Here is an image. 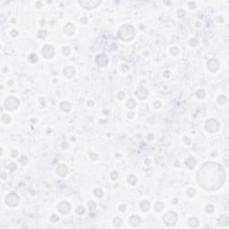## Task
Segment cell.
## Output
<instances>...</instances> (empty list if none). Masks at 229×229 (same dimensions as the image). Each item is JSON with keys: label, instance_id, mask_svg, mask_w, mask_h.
Masks as SVG:
<instances>
[{"label": "cell", "instance_id": "1", "mask_svg": "<svg viewBox=\"0 0 229 229\" xmlns=\"http://www.w3.org/2000/svg\"><path fill=\"white\" fill-rule=\"evenodd\" d=\"M198 184L206 191H216L221 188L226 181V173L221 165L216 162H207L197 173Z\"/></svg>", "mask_w": 229, "mask_h": 229}, {"label": "cell", "instance_id": "2", "mask_svg": "<svg viewBox=\"0 0 229 229\" xmlns=\"http://www.w3.org/2000/svg\"><path fill=\"white\" fill-rule=\"evenodd\" d=\"M118 38L123 41H131L135 38V29L131 24H123L118 31Z\"/></svg>", "mask_w": 229, "mask_h": 229}, {"label": "cell", "instance_id": "3", "mask_svg": "<svg viewBox=\"0 0 229 229\" xmlns=\"http://www.w3.org/2000/svg\"><path fill=\"white\" fill-rule=\"evenodd\" d=\"M219 127H220V123L215 118H209L207 120L205 123V129L209 134L217 133L219 130Z\"/></svg>", "mask_w": 229, "mask_h": 229}, {"label": "cell", "instance_id": "4", "mask_svg": "<svg viewBox=\"0 0 229 229\" xmlns=\"http://www.w3.org/2000/svg\"><path fill=\"white\" fill-rule=\"evenodd\" d=\"M178 220L177 214L174 211H168L164 216H163V221L168 226H174Z\"/></svg>", "mask_w": 229, "mask_h": 229}, {"label": "cell", "instance_id": "5", "mask_svg": "<svg viewBox=\"0 0 229 229\" xmlns=\"http://www.w3.org/2000/svg\"><path fill=\"white\" fill-rule=\"evenodd\" d=\"M20 105V101L17 98L15 97H8L6 99L5 103H4V106L9 111H14Z\"/></svg>", "mask_w": 229, "mask_h": 229}, {"label": "cell", "instance_id": "6", "mask_svg": "<svg viewBox=\"0 0 229 229\" xmlns=\"http://www.w3.org/2000/svg\"><path fill=\"white\" fill-rule=\"evenodd\" d=\"M79 4L87 10H92L101 4L100 0H80Z\"/></svg>", "mask_w": 229, "mask_h": 229}, {"label": "cell", "instance_id": "7", "mask_svg": "<svg viewBox=\"0 0 229 229\" xmlns=\"http://www.w3.org/2000/svg\"><path fill=\"white\" fill-rule=\"evenodd\" d=\"M19 196L16 192L12 191L6 197V204L9 207H16L19 203Z\"/></svg>", "mask_w": 229, "mask_h": 229}, {"label": "cell", "instance_id": "8", "mask_svg": "<svg viewBox=\"0 0 229 229\" xmlns=\"http://www.w3.org/2000/svg\"><path fill=\"white\" fill-rule=\"evenodd\" d=\"M41 54L43 56V57L47 58V59H50L55 56V49L51 45H45L42 48Z\"/></svg>", "mask_w": 229, "mask_h": 229}, {"label": "cell", "instance_id": "9", "mask_svg": "<svg viewBox=\"0 0 229 229\" xmlns=\"http://www.w3.org/2000/svg\"><path fill=\"white\" fill-rule=\"evenodd\" d=\"M135 96L140 100H143V99H147V97L149 96V89L144 87V86H140L138 89L135 90Z\"/></svg>", "mask_w": 229, "mask_h": 229}, {"label": "cell", "instance_id": "10", "mask_svg": "<svg viewBox=\"0 0 229 229\" xmlns=\"http://www.w3.org/2000/svg\"><path fill=\"white\" fill-rule=\"evenodd\" d=\"M57 209L61 214L66 215V214H68L69 212H70V210H71V205H70V203H69L68 201H61L57 205Z\"/></svg>", "mask_w": 229, "mask_h": 229}, {"label": "cell", "instance_id": "11", "mask_svg": "<svg viewBox=\"0 0 229 229\" xmlns=\"http://www.w3.org/2000/svg\"><path fill=\"white\" fill-rule=\"evenodd\" d=\"M207 67L209 69V72L211 73H216L218 71L219 69V62L215 59V58H211L209 59L208 63H207Z\"/></svg>", "mask_w": 229, "mask_h": 229}, {"label": "cell", "instance_id": "12", "mask_svg": "<svg viewBox=\"0 0 229 229\" xmlns=\"http://www.w3.org/2000/svg\"><path fill=\"white\" fill-rule=\"evenodd\" d=\"M96 64L99 65V67H105L108 64V58L104 54H99L96 56L95 58Z\"/></svg>", "mask_w": 229, "mask_h": 229}, {"label": "cell", "instance_id": "13", "mask_svg": "<svg viewBox=\"0 0 229 229\" xmlns=\"http://www.w3.org/2000/svg\"><path fill=\"white\" fill-rule=\"evenodd\" d=\"M56 172L60 176L65 177L68 174V168L65 164H59L56 168Z\"/></svg>", "mask_w": 229, "mask_h": 229}, {"label": "cell", "instance_id": "14", "mask_svg": "<svg viewBox=\"0 0 229 229\" xmlns=\"http://www.w3.org/2000/svg\"><path fill=\"white\" fill-rule=\"evenodd\" d=\"M64 32L66 36H72L75 32V26L73 23H67L64 27Z\"/></svg>", "mask_w": 229, "mask_h": 229}, {"label": "cell", "instance_id": "15", "mask_svg": "<svg viewBox=\"0 0 229 229\" xmlns=\"http://www.w3.org/2000/svg\"><path fill=\"white\" fill-rule=\"evenodd\" d=\"M74 73H75V70L73 66H66L64 69V75L65 78L72 79L74 76Z\"/></svg>", "mask_w": 229, "mask_h": 229}, {"label": "cell", "instance_id": "16", "mask_svg": "<svg viewBox=\"0 0 229 229\" xmlns=\"http://www.w3.org/2000/svg\"><path fill=\"white\" fill-rule=\"evenodd\" d=\"M229 223V218L227 215L220 216L218 219V224L219 226H227Z\"/></svg>", "mask_w": 229, "mask_h": 229}, {"label": "cell", "instance_id": "17", "mask_svg": "<svg viewBox=\"0 0 229 229\" xmlns=\"http://www.w3.org/2000/svg\"><path fill=\"white\" fill-rule=\"evenodd\" d=\"M129 222H130L131 226H132L136 227V226H138L140 224V222H141V219H140V218L139 217V216L134 215V216H132V217L130 218Z\"/></svg>", "mask_w": 229, "mask_h": 229}, {"label": "cell", "instance_id": "18", "mask_svg": "<svg viewBox=\"0 0 229 229\" xmlns=\"http://www.w3.org/2000/svg\"><path fill=\"white\" fill-rule=\"evenodd\" d=\"M197 164V159L195 157H189L185 160V166L189 168V169H193L195 168V166Z\"/></svg>", "mask_w": 229, "mask_h": 229}, {"label": "cell", "instance_id": "19", "mask_svg": "<svg viewBox=\"0 0 229 229\" xmlns=\"http://www.w3.org/2000/svg\"><path fill=\"white\" fill-rule=\"evenodd\" d=\"M71 108H72V104L68 101H63V102L60 103V109L63 112L67 113L71 110Z\"/></svg>", "mask_w": 229, "mask_h": 229}, {"label": "cell", "instance_id": "20", "mask_svg": "<svg viewBox=\"0 0 229 229\" xmlns=\"http://www.w3.org/2000/svg\"><path fill=\"white\" fill-rule=\"evenodd\" d=\"M188 225L191 228H196L200 225V221L196 217H191L188 219Z\"/></svg>", "mask_w": 229, "mask_h": 229}, {"label": "cell", "instance_id": "21", "mask_svg": "<svg viewBox=\"0 0 229 229\" xmlns=\"http://www.w3.org/2000/svg\"><path fill=\"white\" fill-rule=\"evenodd\" d=\"M140 208L141 209V211L143 212H147L150 210V208H151V203L149 201H146V200H143L140 202Z\"/></svg>", "mask_w": 229, "mask_h": 229}, {"label": "cell", "instance_id": "22", "mask_svg": "<svg viewBox=\"0 0 229 229\" xmlns=\"http://www.w3.org/2000/svg\"><path fill=\"white\" fill-rule=\"evenodd\" d=\"M136 101L134 99H129L126 101V106L128 108H130V109H133L134 107H136Z\"/></svg>", "mask_w": 229, "mask_h": 229}, {"label": "cell", "instance_id": "23", "mask_svg": "<svg viewBox=\"0 0 229 229\" xmlns=\"http://www.w3.org/2000/svg\"><path fill=\"white\" fill-rule=\"evenodd\" d=\"M165 208V205L161 201H157L155 204V211L156 212H161Z\"/></svg>", "mask_w": 229, "mask_h": 229}, {"label": "cell", "instance_id": "24", "mask_svg": "<svg viewBox=\"0 0 229 229\" xmlns=\"http://www.w3.org/2000/svg\"><path fill=\"white\" fill-rule=\"evenodd\" d=\"M37 36H38V38L39 39H45L47 38V36H48V31L46 30H40V31H39Z\"/></svg>", "mask_w": 229, "mask_h": 229}, {"label": "cell", "instance_id": "25", "mask_svg": "<svg viewBox=\"0 0 229 229\" xmlns=\"http://www.w3.org/2000/svg\"><path fill=\"white\" fill-rule=\"evenodd\" d=\"M196 97L198 98L199 99H203L204 98H205V96H206V93H205V90L204 89H198L197 91H196Z\"/></svg>", "mask_w": 229, "mask_h": 229}, {"label": "cell", "instance_id": "26", "mask_svg": "<svg viewBox=\"0 0 229 229\" xmlns=\"http://www.w3.org/2000/svg\"><path fill=\"white\" fill-rule=\"evenodd\" d=\"M113 225L116 226V227H119V226H121L123 225V219L121 218L116 217V218H115L113 219Z\"/></svg>", "mask_w": 229, "mask_h": 229}, {"label": "cell", "instance_id": "27", "mask_svg": "<svg viewBox=\"0 0 229 229\" xmlns=\"http://www.w3.org/2000/svg\"><path fill=\"white\" fill-rule=\"evenodd\" d=\"M127 181H128V183H129L131 185H135L137 184V177L135 175H134V174H131V175H129L128 178H127Z\"/></svg>", "mask_w": 229, "mask_h": 229}, {"label": "cell", "instance_id": "28", "mask_svg": "<svg viewBox=\"0 0 229 229\" xmlns=\"http://www.w3.org/2000/svg\"><path fill=\"white\" fill-rule=\"evenodd\" d=\"M218 104H220V105H224V104H226V101H227V98H226L225 95H219L218 97Z\"/></svg>", "mask_w": 229, "mask_h": 229}, {"label": "cell", "instance_id": "29", "mask_svg": "<svg viewBox=\"0 0 229 229\" xmlns=\"http://www.w3.org/2000/svg\"><path fill=\"white\" fill-rule=\"evenodd\" d=\"M195 193H196V191H195V189L192 188V187H190V188H188L186 190V195H187L188 197H190V198L193 197L195 195Z\"/></svg>", "mask_w": 229, "mask_h": 229}, {"label": "cell", "instance_id": "30", "mask_svg": "<svg viewBox=\"0 0 229 229\" xmlns=\"http://www.w3.org/2000/svg\"><path fill=\"white\" fill-rule=\"evenodd\" d=\"M93 193L95 195L97 198H101L103 196V191L102 189L100 188H96L94 191H93Z\"/></svg>", "mask_w": 229, "mask_h": 229}, {"label": "cell", "instance_id": "31", "mask_svg": "<svg viewBox=\"0 0 229 229\" xmlns=\"http://www.w3.org/2000/svg\"><path fill=\"white\" fill-rule=\"evenodd\" d=\"M1 120L4 123H9L11 122V116L9 115H6V114H3Z\"/></svg>", "mask_w": 229, "mask_h": 229}, {"label": "cell", "instance_id": "32", "mask_svg": "<svg viewBox=\"0 0 229 229\" xmlns=\"http://www.w3.org/2000/svg\"><path fill=\"white\" fill-rule=\"evenodd\" d=\"M29 61L31 62V63H36V62L38 61V56H37V55L36 54H34V53H32V54H31V55L29 56Z\"/></svg>", "mask_w": 229, "mask_h": 229}, {"label": "cell", "instance_id": "33", "mask_svg": "<svg viewBox=\"0 0 229 229\" xmlns=\"http://www.w3.org/2000/svg\"><path fill=\"white\" fill-rule=\"evenodd\" d=\"M19 161H20V163L22 165V166H26V165L28 164V162H29V159H28V157H26V156H22V157H20Z\"/></svg>", "mask_w": 229, "mask_h": 229}, {"label": "cell", "instance_id": "34", "mask_svg": "<svg viewBox=\"0 0 229 229\" xmlns=\"http://www.w3.org/2000/svg\"><path fill=\"white\" fill-rule=\"evenodd\" d=\"M88 208H89V210H93V209H95L96 208H97V204H96V202L93 201H89L88 202Z\"/></svg>", "mask_w": 229, "mask_h": 229}, {"label": "cell", "instance_id": "35", "mask_svg": "<svg viewBox=\"0 0 229 229\" xmlns=\"http://www.w3.org/2000/svg\"><path fill=\"white\" fill-rule=\"evenodd\" d=\"M84 212H85V209L83 208V206H79L78 208L76 209V213L78 214V215L82 216L84 214Z\"/></svg>", "mask_w": 229, "mask_h": 229}, {"label": "cell", "instance_id": "36", "mask_svg": "<svg viewBox=\"0 0 229 229\" xmlns=\"http://www.w3.org/2000/svg\"><path fill=\"white\" fill-rule=\"evenodd\" d=\"M62 53H63V55L65 56H69L70 53H71V48H68V47H64L62 48Z\"/></svg>", "mask_w": 229, "mask_h": 229}, {"label": "cell", "instance_id": "37", "mask_svg": "<svg viewBox=\"0 0 229 229\" xmlns=\"http://www.w3.org/2000/svg\"><path fill=\"white\" fill-rule=\"evenodd\" d=\"M215 210V207L212 205V204H208L206 206V211L208 213H212V212Z\"/></svg>", "mask_w": 229, "mask_h": 229}, {"label": "cell", "instance_id": "38", "mask_svg": "<svg viewBox=\"0 0 229 229\" xmlns=\"http://www.w3.org/2000/svg\"><path fill=\"white\" fill-rule=\"evenodd\" d=\"M170 53H171L172 56H177L179 54V48H176V47H173L170 49Z\"/></svg>", "mask_w": 229, "mask_h": 229}, {"label": "cell", "instance_id": "39", "mask_svg": "<svg viewBox=\"0 0 229 229\" xmlns=\"http://www.w3.org/2000/svg\"><path fill=\"white\" fill-rule=\"evenodd\" d=\"M118 175H119V174H118V172L114 171L110 174V178H111L113 181H116V180L118 179Z\"/></svg>", "mask_w": 229, "mask_h": 229}, {"label": "cell", "instance_id": "40", "mask_svg": "<svg viewBox=\"0 0 229 229\" xmlns=\"http://www.w3.org/2000/svg\"><path fill=\"white\" fill-rule=\"evenodd\" d=\"M177 16L179 18H184L185 16V11L184 9H178L177 10Z\"/></svg>", "mask_w": 229, "mask_h": 229}, {"label": "cell", "instance_id": "41", "mask_svg": "<svg viewBox=\"0 0 229 229\" xmlns=\"http://www.w3.org/2000/svg\"><path fill=\"white\" fill-rule=\"evenodd\" d=\"M8 169L10 170V172H14L15 170H16V164L15 163H10V164L8 165Z\"/></svg>", "mask_w": 229, "mask_h": 229}, {"label": "cell", "instance_id": "42", "mask_svg": "<svg viewBox=\"0 0 229 229\" xmlns=\"http://www.w3.org/2000/svg\"><path fill=\"white\" fill-rule=\"evenodd\" d=\"M58 220H59L58 216L56 215V214H52L51 217H50V221H51L52 223H56L58 222Z\"/></svg>", "mask_w": 229, "mask_h": 229}, {"label": "cell", "instance_id": "43", "mask_svg": "<svg viewBox=\"0 0 229 229\" xmlns=\"http://www.w3.org/2000/svg\"><path fill=\"white\" fill-rule=\"evenodd\" d=\"M89 157L91 158V160H97L99 158V155L96 153V152H90L89 153Z\"/></svg>", "mask_w": 229, "mask_h": 229}, {"label": "cell", "instance_id": "44", "mask_svg": "<svg viewBox=\"0 0 229 229\" xmlns=\"http://www.w3.org/2000/svg\"><path fill=\"white\" fill-rule=\"evenodd\" d=\"M129 69H130V67H129V65H122V66H121V70L123 71V73H126V72H128L129 71Z\"/></svg>", "mask_w": 229, "mask_h": 229}, {"label": "cell", "instance_id": "45", "mask_svg": "<svg viewBox=\"0 0 229 229\" xmlns=\"http://www.w3.org/2000/svg\"><path fill=\"white\" fill-rule=\"evenodd\" d=\"M124 97H125V93L123 92V91H120V92H118V94H117V98H118V99H120V100H123V99H124Z\"/></svg>", "mask_w": 229, "mask_h": 229}, {"label": "cell", "instance_id": "46", "mask_svg": "<svg viewBox=\"0 0 229 229\" xmlns=\"http://www.w3.org/2000/svg\"><path fill=\"white\" fill-rule=\"evenodd\" d=\"M18 154H19V152H18V151H16V150H13V151H11V157H18Z\"/></svg>", "mask_w": 229, "mask_h": 229}, {"label": "cell", "instance_id": "47", "mask_svg": "<svg viewBox=\"0 0 229 229\" xmlns=\"http://www.w3.org/2000/svg\"><path fill=\"white\" fill-rule=\"evenodd\" d=\"M153 106L156 108V109H158V108H160L161 107V103L160 101H155V102L153 103Z\"/></svg>", "mask_w": 229, "mask_h": 229}, {"label": "cell", "instance_id": "48", "mask_svg": "<svg viewBox=\"0 0 229 229\" xmlns=\"http://www.w3.org/2000/svg\"><path fill=\"white\" fill-rule=\"evenodd\" d=\"M190 45H191V47H196V46H197V40H196L195 39H191V40H190Z\"/></svg>", "mask_w": 229, "mask_h": 229}, {"label": "cell", "instance_id": "49", "mask_svg": "<svg viewBox=\"0 0 229 229\" xmlns=\"http://www.w3.org/2000/svg\"><path fill=\"white\" fill-rule=\"evenodd\" d=\"M0 177H1V179H2V180H4V181H5V180H6V179H7V174L6 173V172H2V173H1V174H0Z\"/></svg>", "mask_w": 229, "mask_h": 229}, {"label": "cell", "instance_id": "50", "mask_svg": "<svg viewBox=\"0 0 229 229\" xmlns=\"http://www.w3.org/2000/svg\"><path fill=\"white\" fill-rule=\"evenodd\" d=\"M184 142L186 144L190 145V144L191 143V139L190 138V137H188V136H185L184 137Z\"/></svg>", "mask_w": 229, "mask_h": 229}, {"label": "cell", "instance_id": "51", "mask_svg": "<svg viewBox=\"0 0 229 229\" xmlns=\"http://www.w3.org/2000/svg\"><path fill=\"white\" fill-rule=\"evenodd\" d=\"M188 6L190 9H194L195 6H196V5H195L194 2H189L188 3Z\"/></svg>", "mask_w": 229, "mask_h": 229}, {"label": "cell", "instance_id": "52", "mask_svg": "<svg viewBox=\"0 0 229 229\" xmlns=\"http://www.w3.org/2000/svg\"><path fill=\"white\" fill-rule=\"evenodd\" d=\"M10 34H11V36H12V37H16V36L18 35V31H15V30H13V31L10 32Z\"/></svg>", "mask_w": 229, "mask_h": 229}, {"label": "cell", "instance_id": "53", "mask_svg": "<svg viewBox=\"0 0 229 229\" xmlns=\"http://www.w3.org/2000/svg\"><path fill=\"white\" fill-rule=\"evenodd\" d=\"M119 209H120V211L123 212L124 210H125V209H126V205H125V204L120 205V206H119Z\"/></svg>", "mask_w": 229, "mask_h": 229}, {"label": "cell", "instance_id": "54", "mask_svg": "<svg viewBox=\"0 0 229 229\" xmlns=\"http://www.w3.org/2000/svg\"><path fill=\"white\" fill-rule=\"evenodd\" d=\"M87 105H88V106H89V107H91V106H93V105H94L93 100H89V101L87 102Z\"/></svg>", "mask_w": 229, "mask_h": 229}, {"label": "cell", "instance_id": "55", "mask_svg": "<svg viewBox=\"0 0 229 229\" xmlns=\"http://www.w3.org/2000/svg\"><path fill=\"white\" fill-rule=\"evenodd\" d=\"M134 115L135 114L133 113V112H130V113H128V115H127V116H128V118H134Z\"/></svg>", "mask_w": 229, "mask_h": 229}, {"label": "cell", "instance_id": "56", "mask_svg": "<svg viewBox=\"0 0 229 229\" xmlns=\"http://www.w3.org/2000/svg\"><path fill=\"white\" fill-rule=\"evenodd\" d=\"M81 22H82V23H87L88 22V19L86 17H82L81 18Z\"/></svg>", "mask_w": 229, "mask_h": 229}, {"label": "cell", "instance_id": "57", "mask_svg": "<svg viewBox=\"0 0 229 229\" xmlns=\"http://www.w3.org/2000/svg\"><path fill=\"white\" fill-rule=\"evenodd\" d=\"M36 7H38V8L42 7V3H41L40 1H37V2H36Z\"/></svg>", "mask_w": 229, "mask_h": 229}, {"label": "cell", "instance_id": "58", "mask_svg": "<svg viewBox=\"0 0 229 229\" xmlns=\"http://www.w3.org/2000/svg\"><path fill=\"white\" fill-rule=\"evenodd\" d=\"M147 139H148V140L150 141V140H152L154 139V137H153V134H148V137H147Z\"/></svg>", "mask_w": 229, "mask_h": 229}, {"label": "cell", "instance_id": "59", "mask_svg": "<svg viewBox=\"0 0 229 229\" xmlns=\"http://www.w3.org/2000/svg\"><path fill=\"white\" fill-rule=\"evenodd\" d=\"M174 167H175V168H179V167H180V162H179L178 160H175V161H174Z\"/></svg>", "mask_w": 229, "mask_h": 229}, {"label": "cell", "instance_id": "60", "mask_svg": "<svg viewBox=\"0 0 229 229\" xmlns=\"http://www.w3.org/2000/svg\"><path fill=\"white\" fill-rule=\"evenodd\" d=\"M62 147L64 148V149H67V148H68V144H67V142H65H65L63 143V145H62Z\"/></svg>", "mask_w": 229, "mask_h": 229}, {"label": "cell", "instance_id": "61", "mask_svg": "<svg viewBox=\"0 0 229 229\" xmlns=\"http://www.w3.org/2000/svg\"><path fill=\"white\" fill-rule=\"evenodd\" d=\"M169 74H170V72L169 71H166L164 73V76H166V77H168L169 76Z\"/></svg>", "mask_w": 229, "mask_h": 229}, {"label": "cell", "instance_id": "62", "mask_svg": "<svg viewBox=\"0 0 229 229\" xmlns=\"http://www.w3.org/2000/svg\"><path fill=\"white\" fill-rule=\"evenodd\" d=\"M145 163H146V164H147L148 166H149V165L151 164V160H150V159H149V158H147V159H146V160H145Z\"/></svg>", "mask_w": 229, "mask_h": 229}, {"label": "cell", "instance_id": "63", "mask_svg": "<svg viewBox=\"0 0 229 229\" xmlns=\"http://www.w3.org/2000/svg\"><path fill=\"white\" fill-rule=\"evenodd\" d=\"M12 22H13V23H15V20H14V19H13V20H12Z\"/></svg>", "mask_w": 229, "mask_h": 229}]
</instances>
